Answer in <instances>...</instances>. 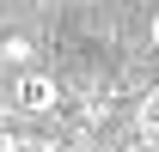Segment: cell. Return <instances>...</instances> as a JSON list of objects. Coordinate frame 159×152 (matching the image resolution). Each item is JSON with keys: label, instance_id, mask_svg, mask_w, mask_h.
<instances>
[{"label": "cell", "instance_id": "3957f363", "mask_svg": "<svg viewBox=\"0 0 159 152\" xmlns=\"http://www.w3.org/2000/svg\"><path fill=\"white\" fill-rule=\"evenodd\" d=\"M0 152H19V146H12V140H6V146H0Z\"/></svg>", "mask_w": 159, "mask_h": 152}, {"label": "cell", "instance_id": "6da1fadb", "mask_svg": "<svg viewBox=\"0 0 159 152\" xmlns=\"http://www.w3.org/2000/svg\"><path fill=\"white\" fill-rule=\"evenodd\" d=\"M25 55H31V43H25V37H12V43H6V49H0V67H6V61H12V67H19Z\"/></svg>", "mask_w": 159, "mask_h": 152}, {"label": "cell", "instance_id": "7a4b0ae2", "mask_svg": "<svg viewBox=\"0 0 159 152\" xmlns=\"http://www.w3.org/2000/svg\"><path fill=\"white\" fill-rule=\"evenodd\" d=\"M153 43H159V12H153Z\"/></svg>", "mask_w": 159, "mask_h": 152}]
</instances>
